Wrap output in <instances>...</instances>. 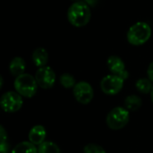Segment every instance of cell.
Returning a JSON list of instances; mask_svg holds the SVG:
<instances>
[{
	"label": "cell",
	"instance_id": "ba28073f",
	"mask_svg": "<svg viewBox=\"0 0 153 153\" xmlns=\"http://www.w3.org/2000/svg\"><path fill=\"white\" fill-rule=\"evenodd\" d=\"M74 95L75 100L83 105L89 104L94 96L93 89L91 85L87 82H79L74 87Z\"/></svg>",
	"mask_w": 153,
	"mask_h": 153
},
{
	"label": "cell",
	"instance_id": "4fadbf2b",
	"mask_svg": "<svg viewBox=\"0 0 153 153\" xmlns=\"http://www.w3.org/2000/svg\"><path fill=\"white\" fill-rule=\"evenodd\" d=\"M12 153H38V150L30 142H22L13 148Z\"/></svg>",
	"mask_w": 153,
	"mask_h": 153
},
{
	"label": "cell",
	"instance_id": "3957f363",
	"mask_svg": "<svg viewBox=\"0 0 153 153\" xmlns=\"http://www.w3.org/2000/svg\"><path fill=\"white\" fill-rule=\"evenodd\" d=\"M38 83L35 77L29 74H22L15 78L14 88L16 91L25 98H32L37 91Z\"/></svg>",
	"mask_w": 153,
	"mask_h": 153
},
{
	"label": "cell",
	"instance_id": "8fae6325",
	"mask_svg": "<svg viewBox=\"0 0 153 153\" xmlns=\"http://www.w3.org/2000/svg\"><path fill=\"white\" fill-rule=\"evenodd\" d=\"M32 61L36 66L43 67L46 66L48 61V53L44 48H38L32 53Z\"/></svg>",
	"mask_w": 153,
	"mask_h": 153
},
{
	"label": "cell",
	"instance_id": "8992f818",
	"mask_svg": "<svg viewBox=\"0 0 153 153\" xmlns=\"http://www.w3.org/2000/svg\"><path fill=\"white\" fill-rule=\"evenodd\" d=\"M124 81L121 77L115 74L105 76L100 82V88L105 94L116 95L121 91L124 86Z\"/></svg>",
	"mask_w": 153,
	"mask_h": 153
},
{
	"label": "cell",
	"instance_id": "5b68a950",
	"mask_svg": "<svg viewBox=\"0 0 153 153\" xmlns=\"http://www.w3.org/2000/svg\"><path fill=\"white\" fill-rule=\"evenodd\" d=\"M0 103L4 112L14 113L22 107V99L18 92L7 91L2 96Z\"/></svg>",
	"mask_w": 153,
	"mask_h": 153
},
{
	"label": "cell",
	"instance_id": "7c38bea8",
	"mask_svg": "<svg viewBox=\"0 0 153 153\" xmlns=\"http://www.w3.org/2000/svg\"><path fill=\"white\" fill-rule=\"evenodd\" d=\"M25 67H26L25 61L23 60V58L19 57V56L13 58L9 65L10 73L12 74V75H13L15 77H18L21 74H24Z\"/></svg>",
	"mask_w": 153,
	"mask_h": 153
},
{
	"label": "cell",
	"instance_id": "9c48e42d",
	"mask_svg": "<svg viewBox=\"0 0 153 153\" xmlns=\"http://www.w3.org/2000/svg\"><path fill=\"white\" fill-rule=\"evenodd\" d=\"M108 67L112 74L121 77L123 80H126L129 76L128 72L126 70V65L124 61L117 56H111L107 61Z\"/></svg>",
	"mask_w": 153,
	"mask_h": 153
},
{
	"label": "cell",
	"instance_id": "44dd1931",
	"mask_svg": "<svg viewBox=\"0 0 153 153\" xmlns=\"http://www.w3.org/2000/svg\"><path fill=\"white\" fill-rule=\"evenodd\" d=\"M90 7L91 6V7H94V6H96L97 5V4L99 3V1L100 0H83Z\"/></svg>",
	"mask_w": 153,
	"mask_h": 153
},
{
	"label": "cell",
	"instance_id": "7402d4cb",
	"mask_svg": "<svg viewBox=\"0 0 153 153\" xmlns=\"http://www.w3.org/2000/svg\"><path fill=\"white\" fill-rule=\"evenodd\" d=\"M151 98H152V103H153V88H152V91H151Z\"/></svg>",
	"mask_w": 153,
	"mask_h": 153
},
{
	"label": "cell",
	"instance_id": "ffe728a7",
	"mask_svg": "<svg viewBox=\"0 0 153 153\" xmlns=\"http://www.w3.org/2000/svg\"><path fill=\"white\" fill-rule=\"evenodd\" d=\"M147 74H148V77L149 79L153 82V62H152L148 67V70H147Z\"/></svg>",
	"mask_w": 153,
	"mask_h": 153
},
{
	"label": "cell",
	"instance_id": "e0dca14e",
	"mask_svg": "<svg viewBox=\"0 0 153 153\" xmlns=\"http://www.w3.org/2000/svg\"><path fill=\"white\" fill-rule=\"evenodd\" d=\"M60 83L63 87L66 89L74 88L75 86V79L74 77L70 74H63L60 76Z\"/></svg>",
	"mask_w": 153,
	"mask_h": 153
},
{
	"label": "cell",
	"instance_id": "603a6c76",
	"mask_svg": "<svg viewBox=\"0 0 153 153\" xmlns=\"http://www.w3.org/2000/svg\"><path fill=\"white\" fill-rule=\"evenodd\" d=\"M72 1H74V2H78V1H82V0H72Z\"/></svg>",
	"mask_w": 153,
	"mask_h": 153
},
{
	"label": "cell",
	"instance_id": "6da1fadb",
	"mask_svg": "<svg viewBox=\"0 0 153 153\" xmlns=\"http://www.w3.org/2000/svg\"><path fill=\"white\" fill-rule=\"evenodd\" d=\"M91 7L84 1L74 2L68 8L67 19L69 22L74 27L81 28L87 25L91 21Z\"/></svg>",
	"mask_w": 153,
	"mask_h": 153
},
{
	"label": "cell",
	"instance_id": "5bb4252c",
	"mask_svg": "<svg viewBox=\"0 0 153 153\" xmlns=\"http://www.w3.org/2000/svg\"><path fill=\"white\" fill-rule=\"evenodd\" d=\"M125 106L128 111H136L142 106V100L136 95H130L125 100Z\"/></svg>",
	"mask_w": 153,
	"mask_h": 153
},
{
	"label": "cell",
	"instance_id": "7a4b0ae2",
	"mask_svg": "<svg viewBox=\"0 0 153 153\" xmlns=\"http://www.w3.org/2000/svg\"><path fill=\"white\" fill-rule=\"evenodd\" d=\"M152 28L145 22H138L132 25L127 31V41L133 46H142L152 37Z\"/></svg>",
	"mask_w": 153,
	"mask_h": 153
},
{
	"label": "cell",
	"instance_id": "277c9868",
	"mask_svg": "<svg viewBox=\"0 0 153 153\" xmlns=\"http://www.w3.org/2000/svg\"><path fill=\"white\" fill-rule=\"evenodd\" d=\"M106 122L110 129L120 130L129 122V111L125 108L117 107L108 114Z\"/></svg>",
	"mask_w": 153,
	"mask_h": 153
},
{
	"label": "cell",
	"instance_id": "52a82bcc",
	"mask_svg": "<svg viewBox=\"0 0 153 153\" xmlns=\"http://www.w3.org/2000/svg\"><path fill=\"white\" fill-rule=\"evenodd\" d=\"M35 79L38 83V85L45 90L50 89L54 86L56 82V74L53 71V69L49 66H43L39 67L36 74H35Z\"/></svg>",
	"mask_w": 153,
	"mask_h": 153
},
{
	"label": "cell",
	"instance_id": "2e32d148",
	"mask_svg": "<svg viewBox=\"0 0 153 153\" xmlns=\"http://www.w3.org/2000/svg\"><path fill=\"white\" fill-rule=\"evenodd\" d=\"M135 86H136V89L140 92L144 93V94H147V93L151 92L153 88L152 84V81L150 79H145V78L139 79L136 82Z\"/></svg>",
	"mask_w": 153,
	"mask_h": 153
},
{
	"label": "cell",
	"instance_id": "ac0fdd59",
	"mask_svg": "<svg viewBox=\"0 0 153 153\" xmlns=\"http://www.w3.org/2000/svg\"><path fill=\"white\" fill-rule=\"evenodd\" d=\"M9 150V144L7 141V134L4 128L0 126V153H7Z\"/></svg>",
	"mask_w": 153,
	"mask_h": 153
},
{
	"label": "cell",
	"instance_id": "9a60e30c",
	"mask_svg": "<svg viewBox=\"0 0 153 153\" xmlns=\"http://www.w3.org/2000/svg\"><path fill=\"white\" fill-rule=\"evenodd\" d=\"M38 153H60V149L55 143L44 142L39 145Z\"/></svg>",
	"mask_w": 153,
	"mask_h": 153
},
{
	"label": "cell",
	"instance_id": "30bf717a",
	"mask_svg": "<svg viewBox=\"0 0 153 153\" xmlns=\"http://www.w3.org/2000/svg\"><path fill=\"white\" fill-rule=\"evenodd\" d=\"M47 136V132L44 126H33L29 133V140L34 145H40L44 143Z\"/></svg>",
	"mask_w": 153,
	"mask_h": 153
},
{
	"label": "cell",
	"instance_id": "d6986e66",
	"mask_svg": "<svg viewBox=\"0 0 153 153\" xmlns=\"http://www.w3.org/2000/svg\"><path fill=\"white\" fill-rule=\"evenodd\" d=\"M83 152L84 153H106L105 150L98 145V144H94V143H90L87 144L84 149H83Z\"/></svg>",
	"mask_w": 153,
	"mask_h": 153
}]
</instances>
